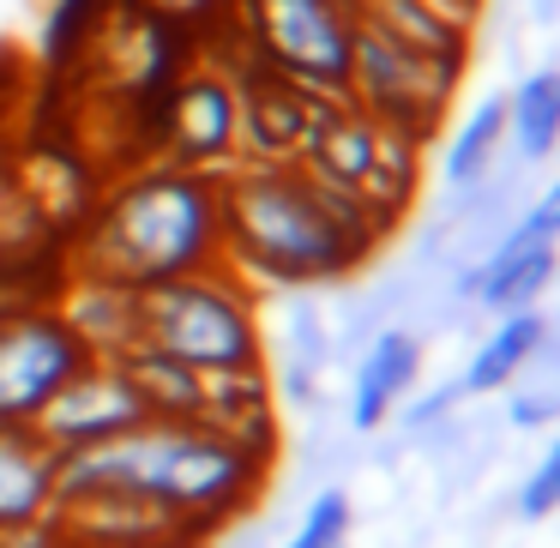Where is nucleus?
I'll list each match as a JSON object with an SVG mask.
<instances>
[{
  "label": "nucleus",
  "instance_id": "1",
  "mask_svg": "<svg viewBox=\"0 0 560 548\" xmlns=\"http://www.w3.org/2000/svg\"><path fill=\"white\" fill-rule=\"evenodd\" d=\"M266 470H271V452L247 446L223 428L151 416L133 434L67 452L55 488H61V506L97 494L139 500V506L163 512L199 548L206 536H218L223 524H235L254 506L259 488H266Z\"/></svg>",
  "mask_w": 560,
  "mask_h": 548
},
{
  "label": "nucleus",
  "instance_id": "2",
  "mask_svg": "<svg viewBox=\"0 0 560 548\" xmlns=\"http://www.w3.org/2000/svg\"><path fill=\"white\" fill-rule=\"evenodd\" d=\"M223 266V194L218 175L145 158L97 194L73 235V271L121 290L194 278Z\"/></svg>",
  "mask_w": 560,
  "mask_h": 548
},
{
  "label": "nucleus",
  "instance_id": "3",
  "mask_svg": "<svg viewBox=\"0 0 560 548\" xmlns=\"http://www.w3.org/2000/svg\"><path fill=\"white\" fill-rule=\"evenodd\" d=\"M218 194L223 266H235L247 283H331L374 259V242L319 199L314 175L295 158L235 163L218 175Z\"/></svg>",
  "mask_w": 560,
  "mask_h": 548
},
{
  "label": "nucleus",
  "instance_id": "4",
  "mask_svg": "<svg viewBox=\"0 0 560 548\" xmlns=\"http://www.w3.org/2000/svg\"><path fill=\"white\" fill-rule=\"evenodd\" d=\"M139 350H158L194 374H247L259 368L254 283L235 266L139 290Z\"/></svg>",
  "mask_w": 560,
  "mask_h": 548
},
{
  "label": "nucleus",
  "instance_id": "5",
  "mask_svg": "<svg viewBox=\"0 0 560 548\" xmlns=\"http://www.w3.org/2000/svg\"><path fill=\"white\" fill-rule=\"evenodd\" d=\"M211 43H230L254 67L314 91V97H350L355 0H235L230 31Z\"/></svg>",
  "mask_w": 560,
  "mask_h": 548
},
{
  "label": "nucleus",
  "instance_id": "6",
  "mask_svg": "<svg viewBox=\"0 0 560 548\" xmlns=\"http://www.w3.org/2000/svg\"><path fill=\"white\" fill-rule=\"evenodd\" d=\"M295 163L307 175H319V182L362 194L380 218L398 223L404 199L416 187V170H422V139L392 121H374L350 97H326L314 109V121H307L302 145H295Z\"/></svg>",
  "mask_w": 560,
  "mask_h": 548
},
{
  "label": "nucleus",
  "instance_id": "7",
  "mask_svg": "<svg viewBox=\"0 0 560 548\" xmlns=\"http://www.w3.org/2000/svg\"><path fill=\"white\" fill-rule=\"evenodd\" d=\"M145 115H151V158L206 175H223L242 163V91H235L230 67L211 61V55L206 67H187Z\"/></svg>",
  "mask_w": 560,
  "mask_h": 548
},
{
  "label": "nucleus",
  "instance_id": "8",
  "mask_svg": "<svg viewBox=\"0 0 560 548\" xmlns=\"http://www.w3.org/2000/svg\"><path fill=\"white\" fill-rule=\"evenodd\" d=\"M85 362L91 350L55 302H7L0 307V428H37L55 392Z\"/></svg>",
  "mask_w": 560,
  "mask_h": 548
},
{
  "label": "nucleus",
  "instance_id": "9",
  "mask_svg": "<svg viewBox=\"0 0 560 548\" xmlns=\"http://www.w3.org/2000/svg\"><path fill=\"white\" fill-rule=\"evenodd\" d=\"M452 85H458V67L434 61V55H416L404 43L380 37V31L355 25V67H350V103H362L374 121H392L404 133L428 139L446 109Z\"/></svg>",
  "mask_w": 560,
  "mask_h": 548
},
{
  "label": "nucleus",
  "instance_id": "10",
  "mask_svg": "<svg viewBox=\"0 0 560 548\" xmlns=\"http://www.w3.org/2000/svg\"><path fill=\"white\" fill-rule=\"evenodd\" d=\"M139 422H151V404L139 398L133 374H127L121 362L91 355V362L55 392L49 410L37 416V440L55 458H67V452L103 446V440H115V434H133Z\"/></svg>",
  "mask_w": 560,
  "mask_h": 548
},
{
  "label": "nucleus",
  "instance_id": "11",
  "mask_svg": "<svg viewBox=\"0 0 560 548\" xmlns=\"http://www.w3.org/2000/svg\"><path fill=\"white\" fill-rule=\"evenodd\" d=\"M55 476H61V458L37 440V428H0V536L55 518L61 506Z\"/></svg>",
  "mask_w": 560,
  "mask_h": 548
},
{
  "label": "nucleus",
  "instance_id": "12",
  "mask_svg": "<svg viewBox=\"0 0 560 548\" xmlns=\"http://www.w3.org/2000/svg\"><path fill=\"white\" fill-rule=\"evenodd\" d=\"M55 307H61V319L79 331V343H85L91 355H103V362H121L127 350H139V290H121V283H109V278L73 271Z\"/></svg>",
  "mask_w": 560,
  "mask_h": 548
},
{
  "label": "nucleus",
  "instance_id": "13",
  "mask_svg": "<svg viewBox=\"0 0 560 548\" xmlns=\"http://www.w3.org/2000/svg\"><path fill=\"white\" fill-rule=\"evenodd\" d=\"M416 368H422V350H416L410 331H380L374 350L362 355L355 368V386H350V422L362 428H380L416 386Z\"/></svg>",
  "mask_w": 560,
  "mask_h": 548
},
{
  "label": "nucleus",
  "instance_id": "14",
  "mask_svg": "<svg viewBox=\"0 0 560 548\" xmlns=\"http://www.w3.org/2000/svg\"><path fill=\"white\" fill-rule=\"evenodd\" d=\"M548 278H555V247L548 242H530V247L500 242L488 254V266L470 278V290L482 295L488 314H518V307H530L548 290Z\"/></svg>",
  "mask_w": 560,
  "mask_h": 548
},
{
  "label": "nucleus",
  "instance_id": "15",
  "mask_svg": "<svg viewBox=\"0 0 560 548\" xmlns=\"http://www.w3.org/2000/svg\"><path fill=\"white\" fill-rule=\"evenodd\" d=\"M542 338H548V326H542V314H536V307L500 314L494 338H488L482 350L470 355V368H464V392H476V398H482V392H500L536 350H542Z\"/></svg>",
  "mask_w": 560,
  "mask_h": 548
},
{
  "label": "nucleus",
  "instance_id": "16",
  "mask_svg": "<svg viewBox=\"0 0 560 548\" xmlns=\"http://www.w3.org/2000/svg\"><path fill=\"white\" fill-rule=\"evenodd\" d=\"M121 368L133 374V386H139V398L151 404V416L199 422V410H206V374H194V368L170 362V355H158V350H127Z\"/></svg>",
  "mask_w": 560,
  "mask_h": 548
},
{
  "label": "nucleus",
  "instance_id": "17",
  "mask_svg": "<svg viewBox=\"0 0 560 548\" xmlns=\"http://www.w3.org/2000/svg\"><path fill=\"white\" fill-rule=\"evenodd\" d=\"M506 133L518 139L524 158H548L560 145V73H536L506 103Z\"/></svg>",
  "mask_w": 560,
  "mask_h": 548
},
{
  "label": "nucleus",
  "instance_id": "18",
  "mask_svg": "<svg viewBox=\"0 0 560 548\" xmlns=\"http://www.w3.org/2000/svg\"><path fill=\"white\" fill-rule=\"evenodd\" d=\"M500 139H506V103L494 97V103H482V109L458 127V139L446 145V182L452 187H470L476 175H488V170H494Z\"/></svg>",
  "mask_w": 560,
  "mask_h": 548
},
{
  "label": "nucleus",
  "instance_id": "19",
  "mask_svg": "<svg viewBox=\"0 0 560 548\" xmlns=\"http://www.w3.org/2000/svg\"><path fill=\"white\" fill-rule=\"evenodd\" d=\"M127 7H139V13H158L170 19L175 31H187V37H223L235 19V0H127Z\"/></svg>",
  "mask_w": 560,
  "mask_h": 548
},
{
  "label": "nucleus",
  "instance_id": "20",
  "mask_svg": "<svg viewBox=\"0 0 560 548\" xmlns=\"http://www.w3.org/2000/svg\"><path fill=\"white\" fill-rule=\"evenodd\" d=\"M343 543H350V494L326 488V494H314V506L302 512V530L283 548H343Z\"/></svg>",
  "mask_w": 560,
  "mask_h": 548
},
{
  "label": "nucleus",
  "instance_id": "21",
  "mask_svg": "<svg viewBox=\"0 0 560 548\" xmlns=\"http://www.w3.org/2000/svg\"><path fill=\"white\" fill-rule=\"evenodd\" d=\"M518 512L524 518H548V512H560V440L542 452V464L530 470V482H524V494H518Z\"/></svg>",
  "mask_w": 560,
  "mask_h": 548
},
{
  "label": "nucleus",
  "instance_id": "22",
  "mask_svg": "<svg viewBox=\"0 0 560 548\" xmlns=\"http://www.w3.org/2000/svg\"><path fill=\"white\" fill-rule=\"evenodd\" d=\"M506 242H512V247H530V242H548V247H555V242H560V182L548 187V194L536 199L530 211H524L518 230H512Z\"/></svg>",
  "mask_w": 560,
  "mask_h": 548
},
{
  "label": "nucleus",
  "instance_id": "23",
  "mask_svg": "<svg viewBox=\"0 0 560 548\" xmlns=\"http://www.w3.org/2000/svg\"><path fill=\"white\" fill-rule=\"evenodd\" d=\"M548 416H555V404H548V398H518V404H512V422H518V428H536V422H548Z\"/></svg>",
  "mask_w": 560,
  "mask_h": 548
}]
</instances>
